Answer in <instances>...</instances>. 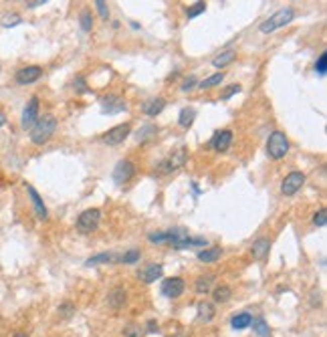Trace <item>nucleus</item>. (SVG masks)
<instances>
[{"mask_svg":"<svg viewBox=\"0 0 327 337\" xmlns=\"http://www.w3.org/2000/svg\"><path fill=\"white\" fill-rule=\"evenodd\" d=\"M129 133H131L129 123H121V125L111 127V129L103 135V141H105L107 145H119V143H123V141L127 139V135H129Z\"/></svg>","mask_w":327,"mask_h":337,"instance_id":"423d86ee","label":"nucleus"},{"mask_svg":"<svg viewBox=\"0 0 327 337\" xmlns=\"http://www.w3.org/2000/svg\"><path fill=\"white\" fill-rule=\"evenodd\" d=\"M27 192H29V196H31V200H33V206H35V214H37V218L39 220H47V208H45V204H43V198L39 196V192L33 188V186H27Z\"/></svg>","mask_w":327,"mask_h":337,"instance_id":"2eb2a0df","label":"nucleus"},{"mask_svg":"<svg viewBox=\"0 0 327 337\" xmlns=\"http://www.w3.org/2000/svg\"><path fill=\"white\" fill-rule=\"evenodd\" d=\"M91 27H93V17H91L89 11H83L81 13V29L83 31H91Z\"/></svg>","mask_w":327,"mask_h":337,"instance_id":"473e14b6","label":"nucleus"},{"mask_svg":"<svg viewBox=\"0 0 327 337\" xmlns=\"http://www.w3.org/2000/svg\"><path fill=\"white\" fill-rule=\"evenodd\" d=\"M303 184H305V176H303L301 172H291V174L283 180L281 192H283L285 196H293V194H297V192L301 190Z\"/></svg>","mask_w":327,"mask_h":337,"instance_id":"0eeeda50","label":"nucleus"},{"mask_svg":"<svg viewBox=\"0 0 327 337\" xmlns=\"http://www.w3.org/2000/svg\"><path fill=\"white\" fill-rule=\"evenodd\" d=\"M234 57H236V53L234 51H224V53H220L218 57H214V61H212V65L214 67H226L228 63H232L234 61Z\"/></svg>","mask_w":327,"mask_h":337,"instance_id":"b1692460","label":"nucleus"},{"mask_svg":"<svg viewBox=\"0 0 327 337\" xmlns=\"http://www.w3.org/2000/svg\"><path fill=\"white\" fill-rule=\"evenodd\" d=\"M123 333H125V337H141V331L135 325H129L127 329H123Z\"/></svg>","mask_w":327,"mask_h":337,"instance_id":"4c0bfd02","label":"nucleus"},{"mask_svg":"<svg viewBox=\"0 0 327 337\" xmlns=\"http://www.w3.org/2000/svg\"><path fill=\"white\" fill-rule=\"evenodd\" d=\"M172 337H188V333H186V331H180L178 335H172Z\"/></svg>","mask_w":327,"mask_h":337,"instance_id":"a18cd8bd","label":"nucleus"},{"mask_svg":"<svg viewBox=\"0 0 327 337\" xmlns=\"http://www.w3.org/2000/svg\"><path fill=\"white\" fill-rule=\"evenodd\" d=\"M194 119H196V111H194V107H184V109L180 111L178 123H180V125H182L184 129H188V127H192Z\"/></svg>","mask_w":327,"mask_h":337,"instance_id":"412c9836","label":"nucleus"},{"mask_svg":"<svg viewBox=\"0 0 327 337\" xmlns=\"http://www.w3.org/2000/svg\"><path fill=\"white\" fill-rule=\"evenodd\" d=\"M147 331L149 333H157L159 329H157V323L155 321H147Z\"/></svg>","mask_w":327,"mask_h":337,"instance_id":"79ce46f5","label":"nucleus"},{"mask_svg":"<svg viewBox=\"0 0 327 337\" xmlns=\"http://www.w3.org/2000/svg\"><path fill=\"white\" fill-rule=\"evenodd\" d=\"M41 75H43V69L37 67V65H33V67H25V69H21V71L17 73V81H19L21 85H29V83H35Z\"/></svg>","mask_w":327,"mask_h":337,"instance_id":"ddd939ff","label":"nucleus"},{"mask_svg":"<svg viewBox=\"0 0 327 337\" xmlns=\"http://www.w3.org/2000/svg\"><path fill=\"white\" fill-rule=\"evenodd\" d=\"M230 141H232V131H230V129H222V131H218V133L212 137L210 145H212L216 151H226V149L230 147Z\"/></svg>","mask_w":327,"mask_h":337,"instance_id":"4468645a","label":"nucleus"},{"mask_svg":"<svg viewBox=\"0 0 327 337\" xmlns=\"http://www.w3.org/2000/svg\"><path fill=\"white\" fill-rule=\"evenodd\" d=\"M55 129H57V119H55L53 115H43V117H39V119L35 121V125L31 127V141L37 143V145L47 143V141L53 137Z\"/></svg>","mask_w":327,"mask_h":337,"instance_id":"f257e3e1","label":"nucleus"},{"mask_svg":"<svg viewBox=\"0 0 327 337\" xmlns=\"http://www.w3.org/2000/svg\"><path fill=\"white\" fill-rule=\"evenodd\" d=\"M198 81H196V77H188L186 81H184V85H182V91H190V89H194V85H196Z\"/></svg>","mask_w":327,"mask_h":337,"instance_id":"a19ab883","label":"nucleus"},{"mask_svg":"<svg viewBox=\"0 0 327 337\" xmlns=\"http://www.w3.org/2000/svg\"><path fill=\"white\" fill-rule=\"evenodd\" d=\"M121 261H123L125 265H133V263H137V261H139V250H137V248L127 250V252L121 257Z\"/></svg>","mask_w":327,"mask_h":337,"instance_id":"2f4dec72","label":"nucleus"},{"mask_svg":"<svg viewBox=\"0 0 327 337\" xmlns=\"http://www.w3.org/2000/svg\"><path fill=\"white\" fill-rule=\"evenodd\" d=\"M135 174V165L127 159H121L117 165H115V170H113V182L115 184H125L133 178Z\"/></svg>","mask_w":327,"mask_h":337,"instance_id":"6e6552de","label":"nucleus"},{"mask_svg":"<svg viewBox=\"0 0 327 337\" xmlns=\"http://www.w3.org/2000/svg\"><path fill=\"white\" fill-rule=\"evenodd\" d=\"M164 107H166V101H164L161 97H153V99H149V101H145L143 103V113L145 115H149V117H155Z\"/></svg>","mask_w":327,"mask_h":337,"instance_id":"f3484780","label":"nucleus"},{"mask_svg":"<svg viewBox=\"0 0 327 337\" xmlns=\"http://www.w3.org/2000/svg\"><path fill=\"white\" fill-rule=\"evenodd\" d=\"M125 289H121V287H117V289H113L111 293H109V297H107V303H109V307H113V309H119V307H123V303H125Z\"/></svg>","mask_w":327,"mask_h":337,"instance_id":"a211bd4d","label":"nucleus"},{"mask_svg":"<svg viewBox=\"0 0 327 337\" xmlns=\"http://www.w3.org/2000/svg\"><path fill=\"white\" fill-rule=\"evenodd\" d=\"M186 161V149L184 147H178L176 151H172L170 157H166L161 163H159V174H170V172H176L184 165Z\"/></svg>","mask_w":327,"mask_h":337,"instance_id":"39448f33","label":"nucleus"},{"mask_svg":"<svg viewBox=\"0 0 327 337\" xmlns=\"http://www.w3.org/2000/svg\"><path fill=\"white\" fill-rule=\"evenodd\" d=\"M204 11H206V5H204V3H196V5H192L190 9H186V17H188V19H194V17L202 15Z\"/></svg>","mask_w":327,"mask_h":337,"instance_id":"c756f323","label":"nucleus"},{"mask_svg":"<svg viewBox=\"0 0 327 337\" xmlns=\"http://www.w3.org/2000/svg\"><path fill=\"white\" fill-rule=\"evenodd\" d=\"M59 313H61V317L67 319V317H71V315L75 313V307H73L71 303H63V305L59 307Z\"/></svg>","mask_w":327,"mask_h":337,"instance_id":"e433bc0d","label":"nucleus"},{"mask_svg":"<svg viewBox=\"0 0 327 337\" xmlns=\"http://www.w3.org/2000/svg\"><path fill=\"white\" fill-rule=\"evenodd\" d=\"M155 125H143L139 131H137V143H145L151 135H155Z\"/></svg>","mask_w":327,"mask_h":337,"instance_id":"bb28decb","label":"nucleus"},{"mask_svg":"<svg viewBox=\"0 0 327 337\" xmlns=\"http://www.w3.org/2000/svg\"><path fill=\"white\" fill-rule=\"evenodd\" d=\"M212 283H214V275H204V277H198V281H196V293L206 295V293L210 291Z\"/></svg>","mask_w":327,"mask_h":337,"instance_id":"4be33fe9","label":"nucleus"},{"mask_svg":"<svg viewBox=\"0 0 327 337\" xmlns=\"http://www.w3.org/2000/svg\"><path fill=\"white\" fill-rule=\"evenodd\" d=\"M29 9H35V7H43V0H39V3H27Z\"/></svg>","mask_w":327,"mask_h":337,"instance_id":"37998d69","label":"nucleus"},{"mask_svg":"<svg viewBox=\"0 0 327 337\" xmlns=\"http://www.w3.org/2000/svg\"><path fill=\"white\" fill-rule=\"evenodd\" d=\"M269 248H271L269 238H257V240L253 242V246H251V255H253V259L263 261V259L269 255Z\"/></svg>","mask_w":327,"mask_h":337,"instance_id":"dca6fc26","label":"nucleus"},{"mask_svg":"<svg viewBox=\"0 0 327 337\" xmlns=\"http://www.w3.org/2000/svg\"><path fill=\"white\" fill-rule=\"evenodd\" d=\"M0 21H3V27H17L19 23H21V17L17 15V13H7L3 19H0Z\"/></svg>","mask_w":327,"mask_h":337,"instance_id":"c85d7f7f","label":"nucleus"},{"mask_svg":"<svg viewBox=\"0 0 327 337\" xmlns=\"http://www.w3.org/2000/svg\"><path fill=\"white\" fill-rule=\"evenodd\" d=\"M161 273H164V267L159 265V263H149V265H145L143 269H139V273H137V277H139V281H143V283H153V281H157L159 277H161Z\"/></svg>","mask_w":327,"mask_h":337,"instance_id":"9b49d317","label":"nucleus"},{"mask_svg":"<svg viewBox=\"0 0 327 337\" xmlns=\"http://www.w3.org/2000/svg\"><path fill=\"white\" fill-rule=\"evenodd\" d=\"M113 259V255H107V252H103V255H97V257H91L89 261H87V265L91 267V265H97V263H109Z\"/></svg>","mask_w":327,"mask_h":337,"instance_id":"72a5a7b5","label":"nucleus"},{"mask_svg":"<svg viewBox=\"0 0 327 337\" xmlns=\"http://www.w3.org/2000/svg\"><path fill=\"white\" fill-rule=\"evenodd\" d=\"M240 91V85H230L226 91H224V95H222V99H230L234 93H238Z\"/></svg>","mask_w":327,"mask_h":337,"instance_id":"ea45409f","label":"nucleus"},{"mask_svg":"<svg viewBox=\"0 0 327 337\" xmlns=\"http://www.w3.org/2000/svg\"><path fill=\"white\" fill-rule=\"evenodd\" d=\"M15 337H29L27 333H15Z\"/></svg>","mask_w":327,"mask_h":337,"instance_id":"49530a36","label":"nucleus"},{"mask_svg":"<svg viewBox=\"0 0 327 337\" xmlns=\"http://www.w3.org/2000/svg\"><path fill=\"white\" fill-rule=\"evenodd\" d=\"M214 313H216V309H214V305L212 303H208V301H202L200 305H198V321H210V319H214Z\"/></svg>","mask_w":327,"mask_h":337,"instance_id":"aec40b11","label":"nucleus"},{"mask_svg":"<svg viewBox=\"0 0 327 337\" xmlns=\"http://www.w3.org/2000/svg\"><path fill=\"white\" fill-rule=\"evenodd\" d=\"M253 323V329H255V333L259 335V337H269L271 335V329H269V325L265 323V319H255V321H251Z\"/></svg>","mask_w":327,"mask_h":337,"instance_id":"a878e982","label":"nucleus"},{"mask_svg":"<svg viewBox=\"0 0 327 337\" xmlns=\"http://www.w3.org/2000/svg\"><path fill=\"white\" fill-rule=\"evenodd\" d=\"M293 17H295L293 9H289V7H287V9H281V11H277L271 19H267V21L261 25V33H273V31H277V29L289 25V23L293 21Z\"/></svg>","mask_w":327,"mask_h":337,"instance_id":"7ed1b4c3","label":"nucleus"},{"mask_svg":"<svg viewBox=\"0 0 327 337\" xmlns=\"http://www.w3.org/2000/svg\"><path fill=\"white\" fill-rule=\"evenodd\" d=\"M5 121H7V117H5V113H3V111H0V127L5 125Z\"/></svg>","mask_w":327,"mask_h":337,"instance_id":"c03bdc74","label":"nucleus"},{"mask_svg":"<svg viewBox=\"0 0 327 337\" xmlns=\"http://www.w3.org/2000/svg\"><path fill=\"white\" fill-rule=\"evenodd\" d=\"M73 89H75L77 93H87V91H89V89H87V83H85L83 77H75V81H73Z\"/></svg>","mask_w":327,"mask_h":337,"instance_id":"f704fd0d","label":"nucleus"},{"mask_svg":"<svg viewBox=\"0 0 327 337\" xmlns=\"http://www.w3.org/2000/svg\"><path fill=\"white\" fill-rule=\"evenodd\" d=\"M287 151H289V139H287V135L283 131H273L269 135V141H267V153H269V157L281 159V157L287 155Z\"/></svg>","mask_w":327,"mask_h":337,"instance_id":"f03ea898","label":"nucleus"},{"mask_svg":"<svg viewBox=\"0 0 327 337\" xmlns=\"http://www.w3.org/2000/svg\"><path fill=\"white\" fill-rule=\"evenodd\" d=\"M101 220V210L99 208H89L85 212H81V216L77 218V230L83 234H91L97 230Z\"/></svg>","mask_w":327,"mask_h":337,"instance_id":"20e7f679","label":"nucleus"},{"mask_svg":"<svg viewBox=\"0 0 327 337\" xmlns=\"http://www.w3.org/2000/svg\"><path fill=\"white\" fill-rule=\"evenodd\" d=\"M315 71H317L319 75H325V73H327V53H321V55H319V59L315 61Z\"/></svg>","mask_w":327,"mask_h":337,"instance_id":"7c9ffc66","label":"nucleus"},{"mask_svg":"<svg viewBox=\"0 0 327 337\" xmlns=\"http://www.w3.org/2000/svg\"><path fill=\"white\" fill-rule=\"evenodd\" d=\"M184 293V281L180 277H170L161 283V295L168 299H176Z\"/></svg>","mask_w":327,"mask_h":337,"instance_id":"1a4fd4ad","label":"nucleus"},{"mask_svg":"<svg viewBox=\"0 0 327 337\" xmlns=\"http://www.w3.org/2000/svg\"><path fill=\"white\" fill-rule=\"evenodd\" d=\"M313 224H315V226H325V224H327V212H325L323 208L313 216Z\"/></svg>","mask_w":327,"mask_h":337,"instance_id":"c9c22d12","label":"nucleus"},{"mask_svg":"<svg viewBox=\"0 0 327 337\" xmlns=\"http://www.w3.org/2000/svg\"><path fill=\"white\" fill-rule=\"evenodd\" d=\"M101 109H103V113L113 115V113H119L125 109V101L119 95H107L101 99Z\"/></svg>","mask_w":327,"mask_h":337,"instance_id":"f8f14e48","label":"nucleus"},{"mask_svg":"<svg viewBox=\"0 0 327 337\" xmlns=\"http://www.w3.org/2000/svg\"><path fill=\"white\" fill-rule=\"evenodd\" d=\"M220 255H222V248H220V246H210V248L200 250V252H198V259H200L202 263H214V261L220 259Z\"/></svg>","mask_w":327,"mask_h":337,"instance_id":"6ab92c4d","label":"nucleus"},{"mask_svg":"<svg viewBox=\"0 0 327 337\" xmlns=\"http://www.w3.org/2000/svg\"><path fill=\"white\" fill-rule=\"evenodd\" d=\"M212 297H214V301H216V303H226V301L232 297V291H230V287L220 285V287H216V289H214Z\"/></svg>","mask_w":327,"mask_h":337,"instance_id":"393cba45","label":"nucleus"},{"mask_svg":"<svg viewBox=\"0 0 327 337\" xmlns=\"http://www.w3.org/2000/svg\"><path fill=\"white\" fill-rule=\"evenodd\" d=\"M95 7H97V11H99L101 19H107V15H109V9H107V5L103 3V0H97V3H95Z\"/></svg>","mask_w":327,"mask_h":337,"instance_id":"58836bf2","label":"nucleus"},{"mask_svg":"<svg viewBox=\"0 0 327 337\" xmlns=\"http://www.w3.org/2000/svg\"><path fill=\"white\" fill-rule=\"evenodd\" d=\"M37 119H39V99L31 97L29 103H27V107H25V111H23V121L21 123H23L25 129H31Z\"/></svg>","mask_w":327,"mask_h":337,"instance_id":"9d476101","label":"nucleus"},{"mask_svg":"<svg viewBox=\"0 0 327 337\" xmlns=\"http://www.w3.org/2000/svg\"><path fill=\"white\" fill-rule=\"evenodd\" d=\"M222 79H224V73H214L212 77H208V79L200 81V83H198V87H200V89H208V87H214V85H218Z\"/></svg>","mask_w":327,"mask_h":337,"instance_id":"cd10ccee","label":"nucleus"},{"mask_svg":"<svg viewBox=\"0 0 327 337\" xmlns=\"http://www.w3.org/2000/svg\"><path fill=\"white\" fill-rule=\"evenodd\" d=\"M251 321H253V317L249 313H238V315L232 317L230 325H232V329H247L251 325Z\"/></svg>","mask_w":327,"mask_h":337,"instance_id":"5701e85b","label":"nucleus"}]
</instances>
